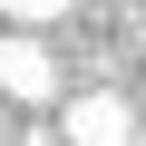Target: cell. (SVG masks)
Wrapping results in <instances>:
<instances>
[{
    "instance_id": "cell-1",
    "label": "cell",
    "mask_w": 146,
    "mask_h": 146,
    "mask_svg": "<svg viewBox=\"0 0 146 146\" xmlns=\"http://www.w3.org/2000/svg\"><path fill=\"white\" fill-rule=\"evenodd\" d=\"M0 98H20V107H58V49L39 29H10L0 39Z\"/></svg>"
},
{
    "instance_id": "cell-2",
    "label": "cell",
    "mask_w": 146,
    "mask_h": 146,
    "mask_svg": "<svg viewBox=\"0 0 146 146\" xmlns=\"http://www.w3.org/2000/svg\"><path fill=\"white\" fill-rule=\"evenodd\" d=\"M58 136L68 146H136V98H117V88H78L58 107Z\"/></svg>"
},
{
    "instance_id": "cell-3",
    "label": "cell",
    "mask_w": 146,
    "mask_h": 146,
    "mask_svg": "<svg viewBox=\"0 0 146 146\" xmlns=\"http://www.w3.org/2000/svg\"><path fill=\"white\" fill-rule=\"evenodd\" d=\"M68 10H78V0H0V20H10V29H58Z\"/></svg>"
},
{
    "instance_id": "cell-4",
    "label": "cell",
    "mask_w": 146,
    "mask_h": 146,
    "mask_svg": "<svg viewBox=\"0 0 146 146\" xmlns=\"http://www.w3.org/2000/svg\"><path fill=\"white\" fill-rule=\"evenodd\" d=\"M0 146H10V117H0Z\"/></svg>"
}]
</instances>
